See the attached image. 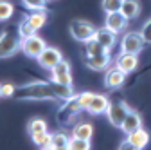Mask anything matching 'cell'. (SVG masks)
I'll list each match as a JSON object with an SVG mask.
<instances>
[{
	"mask_svg": "<svg viewBox=\"0 0 151 150\" xmlns=\"http://www.w3.org/2000/svg\"><path fill=\"white\" fill-rule=\"evenodd\" d=\"M14 98L20 101H45V100L56 101L58 100L52 89V82H45V80H32L16 87Z\"/></svg>",
	"mask_w": 151,
	"mask_h": 150,
	"instance_id": "cell-1",
	"label": "cell"
},
{
	"mask_svg": "<svg viewBox=\"0 0 151 150\" xmlns=\"http://www.w3.org/2000/svg\"><path fill=\"white\" fill-rule=\"evenodd\" d=\"M22 51V36L18 27H9L0 34V60H6Z\"/></svg>",
	"mask_w": 151,
	"mask_h": 150,
	"instance_id": "cell-2",
	"label": "cell"
},
{
	"mask_svg": "<svg viewBox=\"0 0 151 150\" xmlns=\"http://www.w3.org/2000/svg\"><path fill=\"white\" fill-rule=\"evenodd\" d=\"M81 110H85V108H83V105L79 101V94H74L70 100H67L60 107L58 114H56V119H58L60 123H63V125H70Z\"/></svg>",
	"mask_w": 151,
	"mask_h": 150,
	"instance_id": "cell-3",
	"label": "cell"
},
{
	"mask_svg": "<svg viewBox=\"0 0 151 150\" xmlns=\"http://www.w3.org/2000/svg\"><path fill=\"white\" fill-rule=\"evenodd\" d=\"M68 31H70V34H72L74 40L85 44V42H88L90 38L96 36L97 27L93 25L92 22H88V20H79V18H78V20H72L68 24Z\"/></svg>",
	"mask_w": 151,
	"mask_h": 150,
	"instance_id": "cell-4",
	"label": "cell"
},
{
	"mask_svg": "<svg viewBox=\"0 0 151 150\" xmlns=\"http://www.w3.org/2000/svg\"><path fill=\"white\" fill-rule=\"evenodd\" d=\"M146 45V40L142 33L137 31H128L124 33L122 40H121V52H129V54H139Z\"/></svg>",
	"mask_w": 151,
	"mask_h": 150,
	"instance_id": "cell-5",
	"label": "cell"
},
{
	"mask_svg": "<svg viewBox=\"0 0 151 150\" xmlns=\"http://www.w3.org/2000/svg\"><path fill=\"white\" fill-rule=\"evenodd\" d=\"M129 110H131V107H128L126 101H110V107L106 110V118L115 128H121V125L124 123Z\"/></svg>",
	"mask_w": 151,
	"mask_h": 150,
	"instance_id": "cell-6",
	"label": "cell"
},
{
	"mask_svg": "<svg viewBox=\"0 0 151 150\" xmlns=\"http://www.w3.org/2000/svg\"><path fill=\"white\" fill-rule=\"evenodd\" d=\"M47 47L45 40L38 34H31L27 38H22V52L27 56V58L38 60V56L42 54V51Z\"/></svg>",
	"mask_w": 151,
	"mask_h": 150,
	"instance_id": "cell-7",
	"label": "cell"
},
{
	"mask_svg": "<svg viewBox=\"0 0 151 150\" xmlns=\"http://www.w3.org/2000/svg\"><path fill=\"white\" fill-rule=\"evenodd\" d=\"M63 60V54L60 49H56V47H45L42 51V54L38 56V63H40V67H43L45 71H50L52 67H56L60 62Z\"/></svg>",
	"mask_w": 151,
	"mask_h": 150,
	"instance_id": "cell-8",
	"label": "cell"
},
{
	"mask_svg": "<svg viewBox=\"0 0 151 150\" xmlns=\"http://www.w3.org/2000/svg\"><path fill=\"white\" fill-rule=\"evenodd\" d=\"M49 72H50V82L63 83V85H72V71H70V63L67 60H61Z\"/></svg>",
	"mask_w": 151,
	"mask_h": 150,
	"instance_id": "cell-9",
	"label": "cell"
},
{
	"mask_svg": "<svg viewBox=\"0 0 151 150\" xmlns=\"http://www.w3.org/2000/svg\"><path fill=\"white\" fill-rule=\"evenodd\" d=\"M126 82V72L122 69H119L117 65L113 67H108L106 72H104V87L106 89H121Z\"/></svg>",
	"mask_w": 151,
	"mask_h": 150,
	"instance_id": "cell-10",
	"label": "cell"
},
{
	"mask_svg": "<svg viewBox=\"0 0 151 150\" xmlns=\"http://www.w3.org/2000/svg\"><path fill=\"white\" fill-rule=\"evenodd\" d=\"M128 18L121 13V11H115V13H106V18H104V25L110 29V31H113V33H117V34H121L122 31H126V27H128Z\"/></svg>",
	"mask_w": 151,
	"mask_h": 150,
	"instance_id": "cell-11",
	"label": "cell"
},
{
	"mask_svg": "<svg viewBox=\"0 0 151 150\" xmlns=\"http://www.w3.org/2000/svg\"><path fill=\"white\" fill-rule=\"evenodd\" d=\"M111 63V56L110 52H103V54H96V56H85V65L96 72L106 71Z\"/></svg>",
	"mask_w": 151,
	"mask_h": 150,
	"instance_id": "cell-12",
	"label": "cell"
},
{
	"mask_svg": "<svg viewBox=\"0 0 151 150\" xmlns=\"http://www.w3.org/2000/svg\"><path fill=\"white\" fill-rule=\"evenodd\" d=\"M115 65L122 69L126 74L133 72L139 67V54H129V52H119L115 58Z\"/></svg>",
	"mask_w": 151,
	"mask_h": 150,
	"instance_id": "cell-13",
	"label": "cell"
},
{
	"mask_svg": "<svg viewBox=\"0 0 151 150\" xmlns=\"http://www.w3.org/2000/svg\"><path fill=\"white\" fill-rule=\"evenodd\" d=\"M108 107H110V100L106 94H93L86 112L92 116H101V114H106Z\"/></svg>",
	"mask_w": 151,
	"mask_h": 150,
	"instance_id": "cell-14",
	"label": "cell"
},
{
	"mask_svg": "<svg viewBox=\"0 0 151 150\" xmlns=\"http://www.w3.org/2000/svg\"><path fill=\"white\" fill-rule=\"evenodd\" d=\"M140 127H142V116L139 114L137 110L131 108V110L128 112V116H126L124 123L121 125V130L128 136V134H131V132H135V130H139Z\"/></svg>",
	"mask_w": 151,
	"mask_h": 150,
	"instance_id": "cell-15",
	"label": "cell"
},
{
	"mask_svg": "<svg viewBox=\"0 0 151 150\" xmlns=\"http://www.w3.org/2000/svg\"><path fill=\"white\" fill-rule=\"evenodd\" d=\"M126 139L129 141V145H131V148H135V150H142V148H146L147 146V143H149V134H147V130L146 128H139V130H135V132H131V134H128L126 136Z\"/></svg>",
	"mask_w": 151,
	"mask_h": 150,
	"instance_id": "cell-16",
	"label": "cell"
},
{
	"mask_svg": "<svg viewBox=\"0 0 151 150\" xmlns=\"http://www.w3.org/2000/svg\"><path fill=\"white\" fill-rule=\"evenodd\" d=\"M96 38L104 45L106 51H111L113 47H115V44H117V33H113L106 25H103V27H99L96 31Z\"/></svg>",
	"mask_w": 151,
	"mask_h": 150,
	"instance_id": "cell-17",
	"label": "cell"
},
{
	"mask_svg": "<svg viewBox=\"0 0 151 150\" xmlns=\"http://www.w3.org/2000/svg\"><path fill=\"white\" fill-rule=\"evenodd\" d=\"M121 13L128 18V20H133V18H137L140 15V2L139 0H122Z\"/></svg>",
	"mask_w": 151,
	"mask_h": 150,
	"instance_id": "cell-18",
	"label": "cell"
},
{
	"mask_svg": "<svg viewBox=\"0 0 151 150\" xmlns=\"http://www.w3.org/2000/svg\"><path fill=\"white\" fill-rule=\"evenodd\" d=\"M52 89H54L56 98H58L60 101H67V100H70V98L76 94L72 85H63V83H56V82H52Z\"/></svg>",
	"mask_w": 151,
	"mask_h": 150,
	"instance_id": "cell-19",
	"label": "cell"
},
{
	"mask_svg": "<svg viewBox=\"0 0 151 150\" xmlns=\"http://www.w3.org/2000/svg\"><path fill=\"white\" fill-rule=\"evenodd\" d=\"M93 134V127L88 121H81V123H76L72 128V136L74 138H81V139H90Z\"/></svg>",
	"mask_w": 151,
	"mask_h": 150,
	"instance_id": "cell-20",
	"label": "cell"
},
{
	"mask_svg": "<svg viewBox=\"0 0 151 150\" xmlns=\"http://www.w3.org/2000/svg\"><path fill=\"white\" fill-rule=\"evenodd\" d=\"M103 52H110L104 49V45L93 36L88 42H85V56H96V54H103Z\"/></svg>",
	"mask_w": 151,
	"mask_h": 150,
	"instance_id": "cell-21",
	"label": "cell"
},
{
	"mask_svg": "<svg viewBox=\"0 0 151 150\" xmlns=\"http://www.w3.org/2000/svg\"><path fill=\"white\" fill-rule=\"evenodd\" d=\"M31 141L38 146V148H49L50 150V145H52V134H49L47 130L45 132H36L31 136Z\"/></svg>",
	"mask_w": 151,
	"mask_h": 150,
	"instance_id": "cell-22",
	"label": "cell"
},
{
	"mask_svg": "<svg viewBox=\"0 0 151 150\" xmlns=\"http://www.w3.org/2000/svg\"><path fill=\"white\" fill-rule=\"evenodd\" d=\"M68 143H70V138L65 132H54L50 150H68Z\"/></svg>",
	"mask_w": 151,
	"mask_h": 150,
	"instance_id": "cell-23",
	"label": "cell"
},
{
	"mask_svg": "<svg viewBox=\"0 0 151 150\" xmlns=\"http://www.w3.org/2000/svg\"><path fill=\"white\" fill-rule=\"evenodd\" d=\"M25 18H27V20H29L36 29H42V27L47 24V13H45L43 9H40V11H32V13L27 15Z\"/></svg>",
	"mask_w": 151,
	"mask_h": 150,
	"instance_id": "cell-24",
	"label": "cell"
},
{
	"mask_svg": "<svg viewBox=\"0 0 151 150\" xmlns=\"http://www.w3.org/2000/svg\"><path fill=\"white\" fill-rule=\"evenodd\" d=\"M47 130V121L42 119V118H32L29 123H27V132L32 136L36 132H45Z\"/></svg>",
	"mask_w": 151,
	"mask_h": 150,
	"instance_id": "cell-25",
	"label": "cell"
},
{
	"mask_svg": "<svg viewBox=\"0 0 151 150\" xmlns=\"http://www.w3.org/2000/svg\"><path fill=\"white\" fill-rule=\"evenodd\" d=\"M14 15V6L9 0H0V22H7Z\"/></svg>",
	"mask_w": 151,
	"mask_h": 150,
	"instance_id": "cell-26",
	"label": "cell"
},
{
	"mask_svg": "<svg viewBox=\"0 0 151 150\" xmlns=\"http://www.w3.org/2000/svg\"><path fill=\"white\" fill-rule=\"evenodd\" d=\"M36 27L27 20V18H22L20 22H18V33H20V36L22 38H27V36H31V34H36Z\"/></svg>",
	"mask_w": 151,
	"mask_h": 150,
	"instance_id": "cell-27",
	"label": "cell"
},
{
	"mask_svg": "<svg viewBox=\"0 0 151 150\" xmlns=\"http://www.w3.org/2000/svg\"><path fill=\"white\" fill-rule=\"evenodd\" d=\"M92 145H90V139H81V138H70V143H68V150H90Z\"/></svg>",
	"mask_w": 151,
	"mask_h": 150,
	"instance_id": "cell-28",
	"label": "cell"
},
{
	"mask_svg": "<svg viewBox=\"0 0 151 150\" xmlns=\"http://www.w3.org/2000/svg\"><path fill=\"white\" fill-rule=\"evenodd\" d=\"M20 2L31 11H40V9H45L49 0H20Z\"/></svg>",
	"mask_w": 151,
	"mask_h": 150,
	"instance_id": "cell-29",
	"label": "cell"
},
{
	"mask_svg": "<svg viewBox=\"0 0 151 150\" xmlns=\"http://www.w3.org/2000/svg\"><path fill=\"white\" fill-rule=\"evenodd\" d=\"M122 0H103V11L104 13H115L121 11Z\"/></svg>",
	"mask_w": 151,
	"mask_h": 150,
	"instance_id": "cell-30",
	"label": "cell"
},
{
	"mask_svg": "<svg viewBox=\"0 0 151 150\" xmlns=\"http://www.w3.org/2000/svg\"><path fill=\"white\" fill-rule=\"evenodd\" d=\"M14 90H16V87L13 83H9V82L2 83V98H13L14 96Z\"/></svg>",
	"mask_w": 151,
	"mask_h": 150,
	"instance_id": "cell-31",
	"label": "cell"
},
{
	"mask_svg": "<svg viewBox=\"0 0 151 150\" xmlns=\"http://www.w3.org/2000/svg\"><path fill=\"white\" fill-rule=\"evenodd\" d=\"M142 36H144V40H146V44H151V18L149 20H146V24L142 25Z\"/></svg>",
	"mask_w": 151,
	"mask_h": 150,
	"instance_id": "cell-32",
	"label": "cell"
},
{
	"mask_svg": "<svg viewBox=\"0 0 151 150\" xmlns=\"http://www.w3.org/2000/svg\"><path fill=\"white\" fill-rule=\"evenodd\" d=\"M92 96H93V92H79V101H81V105H83L85 110L88 108V105L92 101Z\"/></svg>",
	"mask_w": 151,
	"mask_h": 150,
	"instance_id": "cell-33",
	"label": "cell"
},
{
	"mask_svg": "<svg viewBox=\"0 0 151 150\" xmlns=\"http://www.w3.org/2000/svg\"><path fill=\"white\" fill-rule=\"evenodd\" d=\"M119 148H121V150H126V148H131V145H129V141H128V139H124V141H121Z\"/></svg>",
	"mask_w": 151,
	"mask_h": 150,
	"instance_id": "cell-34",
	"label": "cell"
},
{
	"mask_svg": "<svg viewBox=\"0 0 151 150\" xmlns=\"http://www.w3.org/2000/svg\"><path fill=\"white\" fill-rule=\"evenodd\" d=\"M0 98H2V83H0Z\"/></svg>",
	"mask_w": 151,
	"mask_h": 150,
	"instance_id": "cell-35",
	"label": "cell"
}]
</instances>
